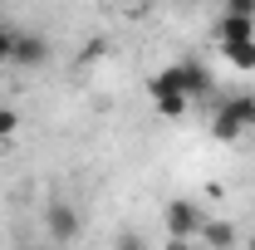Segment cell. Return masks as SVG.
Returning a JSON list of instances; mask_svg holds the SVG:
<instances>
[{
	"label": "cell",
	"instance_id": "6da1fadb",
	"mask_svg": "<svg viewBox=\"0 0 255 250\" xmlns=\"http://www.w3.org/2000/svg\"><path fill=\"white\" fill-rule=\"evenodd\" d=\"M255 127V98H226L211 113V137L216 142H241Z\"/></svg>",
	"mask_w": 255,
	"mask_h": 250
},
{
	"label": "cell",
	"instance_id": "7a4b0ae2",
	"mask_svg": "<svg viewBox=\"0 0 255 250\" xmlns=\"http://www.w3.org/2000/svg\"><path fill=\"white\" fill-rule=\"evenodd\" d=\"M162 226H167V236H177V241H196L201 226H206V211H201L191 196H172V201L162 206Z\"/></svg>",
	"mask_w": 255,
	"mask_h": 250
},
{
	"label": "cell",
	"instance_id": "3957f363",
	"mask_svg": "<svg viewBox=\"0 0 255 250\" xmlns=\"http://www.w3.org/2000/svg\"><path fill=\"white\" fill-rule=\"evenodd\" d=\"M44 231H49V241H54V246H69V241L84 231L79 206H74V201H44Z\"/></svg>",
	"mask_w": 255,
	"mask_h": 250
},
{
	"label": "cell",
	"instance_id": "277c9868",
	"mask_svg": "<svg viewBox=\"0 0 255 250\" xmlns=\"http://www.w3.org/2000/svg\"><path fill=\"white\" fill-rule=\"evenodd\" d=\"M44 59H49V44H44L39 34H30V30L15 34V49H10V64H15V69H39Z\"/></svg>",
	"mask_w": 255,
	"mask_h": 250
},
{
	"label": "cell",
	"instance_id": "5b68a950",
	"mask_svg": "<svg viewBox=\"0 0 255 250\" xmlns=\"http://www.w3.org/2000/svg\"><path fill=\"white\" fill-rule=\"evenodd\" d=\"M177 74H182V94L187 98H206L211 94V69H206L201 59H182Z\"/></svg>",
	"mask_w": 255,
	"mask_h": 250
},
{
	"label": "cell",
	"instance_id": "8992f818",
	"mask_svg": "<svg viewBox=\"0 0 255 250\" xmlns=\"http://www.w3.org/2000/svg\"><path fill=\"white\" fill-rule=\"evenodd\" d=\"M206 250H236L241 246V231L231 226V221H211L206 216V226H201V236H196Z\"/></svg>",
	"mask_w": 255,
	"mask_h": 250
},
{
	"label": "cell",
	"instance_id": "52a82bcc",
	"mask_svg": "<svg viewBox=\"0 0 255 250\" xmlns=\"http://www.w3.org/2000/svg\"><path fill=\"white\" fill-rule=\"evenodd\" d=\"M216 39L231 44V39H255V15H221L216 20Z\"/></svg>",
	"mask_w": 255,
	"mask_h": 250
},
{
	"label": "cell",
	"instance_id": "ba28073f",
	"mask_svg": "<svg viewBox=\"0 0 255 250\" xmlns=\"http://www.w3.org/2000/svg\"><path fill=\"white\" fill-rule=\"evenodd\" d=\"M147 89H152V103H157L162 118H182V113H187L191 98L182 94V89H162V84H147Z\"/></svg>",
	"mask_w": 255,
	"mask_h": 250
},
{
	"label": "cell",
	"instance_id": "9c48e42d",
	"mask_svg": "<svg viewBox=\"0 0 255 250\" xmlns=\"http://www.w3.org/2000/svg\"><path fill=\"white\" fill-rule=\"evenodd\" d=\"M221 54H226L231 69H246L251 74L255 69V39H231V44H221Z\"/></svg>",
	"mask_w": 255,
	"mask_h": 250
},
{
	"label": "cell",
	"instance_id": "30bf717a",
	"mask_svg": "<svg viewBox=\"0 0 255 250\" xmlns=\"http://www.w3.org/2000/svg\"><path fill=\"white\" fill-rule=\"evenodd\" d=\"M15 132H20V113L15 108H0V142H10Z\"/></svg>",
	"mask_w": 255,
	"mask_h": 250
},
{
	"label": "cell",
	"instance_id": "8fae6325",
	"mask_svg": "<svg viewBox=\"0 0 255 250\" xmlns=\"http://www.w3.org/2000/svg\"><path fill=\"white\" fill-rule=\"evenodd\" d=\"M113 250H147V241L128 226V231H118V241H113Z\"/></svg>",
	"mask_w": 255,
	"mask_h": 250
},
{
	"label": "cell",
	"instance_id": "7c38bea8",
	"mask_svg": "<svg viewBox=\"0 0 255 250\" xmlns=\"http://www.w3.org/2000/svg\"><path fill=\"white\" fill-rule=\"evenodd\" d=\"M15 34H20V30L0 25V64H10V49H15Z\"/></svg>",
	"mask_w": 255,
	"mask_h": 250
},
{
	"label": "cell",
	"instance_id": "4fadbf2b",
	"mask_svg": "<svg viewBox=\"0 0 255 250\" xmlns=\"http://www.w3.org/2000/svg\"><path fill=\"white\" fill-rule=\"evenodd\" d=\"M226 15H255V0H226Z\"/></svg>",
	"mask_w": 255,
	"mask_h": 250
},
{
	"label": "cell",
	"instance_id": "5bb4252c",
	"mask_svg": "<svg viewBox=\"0 0 255 250\" xmlns=\"http://www.w3.org/2000/svg\"><path fill=\"white\" fill-rule=\"evenodd\" d=\"M167 250H191V241H177V236H167Z\"/></svg>",
	"mask_w": 255,
	"mask_h": 250
},
{
	"label": "cell",
	"instance_id": "9a60e30c",
	"mask_svg": "<svg viewBox=\"0 0 255 250\" xmlns=\"http://www.w3.org/2000/svg\"><path fill=\"white\" fill-rule=\"evenodd\" d=\"M246 250H255V231H251V236H246Z\"/></svg>",
	"mask_w": 255,
	"mask_h": 250
},
{
	"label": "cell",
	"instance_id": "2e32d148",
	"mask_svg": "<svg viewBox=\"0 0 255 250\" xmlns=\"http://www.w3.org/2000/svg\"><path fill=\"white\" fill-rule=\"evenodd\" d=\"M39 250H64V246H54V241H49V246H39Z\"/></svg>",
	"mask_w": 255,
	"mask_h": 250
}]
</instances>
